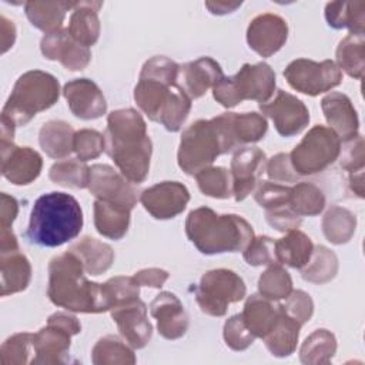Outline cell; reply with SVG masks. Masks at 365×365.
<instances>
[{
    "label": "cell",
    "mask_w": 365,
    "mask_h": 365,
    "mask_svg": "<svg viewBox=\"0 0 365 365\" xmlns=\"http://www.w3.org/2000/svg\"><path fill=\"white\" fill-rule=\"evenodd\" d=\"M104 140L106 151L120 173L133 184L143 182L148 175L153 151L143 115L134 108L110 113Z\"/></svg>",
    "instance_id": "obj_1"
},
{
    "label": "cell",
    "mask_w": 365,
    "mask_h": 365,
    "mask_svg": "<svg viewBox=\"0 0 365 365\" xmlns=\"http://www.w3.org/2000/svg\"><path fill=\"white\" fill-rule=\"evenodd\" d=\"M81 259L71 251H66L48 264L50 301L74 312L98 314L111 308L101 284L88 281L84 275Z\"/></svg>",
    "instance_id": "obj_2"
},
{
    "label": "cell",
    "mask_w": 365,
    "mask_h": 365,
    "mask_svg": "<svg viewBox=\"0 0 365 365\" xmlns=\"http://www.w3.org/2000/svg\"><path fill=\"white\" fill-rule=\"evenodd\" d=\"M240 145L234 130V113H224L211 120H197L181 135L178 165L190 175L210 167L214 160Z\"/></svg>",
    "instance_id": "obj_3"
},
{
    "label": "cell",
    "mask_w": 365,
    "mask_h": 365,
    "mask_svg": "<svg viewBox=\"0 0 365 365\" xmlns=\"http://www.w3.org/2000/svg\"><path fill=\"white\" fill-rule=\"evenodd\" d=\"M83 228L78 201L66 192L40 195L30 212L27 238L41 247H60L74 240Z\"/></svg>",
    "instance_id": "obj_4"
},
{
    "label": "cell",
    "mask_w": 365,
    "mask_h": 365,
    "mask_svg": "<svg viewBox=\"0 0 365 365\" xmlns=\"http://www.w3.org/2000/svg\"><path fill=\"white\" fill-rule=\"evenodd\" d=\"M185 234L205 255L244 251L254 238L247 220L237 214L220 215L208 207H200L188 214Z\"/></svg>",
    "instance_id": "obj_5"
},
{
    "label": "cell",
    "mask_w": 365,
    "mask_h": 365,
    "mask_svg": "<svg viewBox=\"0 0 365 365\" xmlns=\"http://www.w3.org/2000/svg\"><path fill=\"white\" fill-rule=\"evenodd\" d=\"M60 96V86L54 76L40 70L21 74L9 96L1 115L16 125H26L37 113L50 108Z\"/></svg>",
    "instance_id": "obj_6"
},
{
    "label": "cell",
    "mask_w": 365,
    "mask_h": 365,
    "mask_svg": "<svg viewBox=\"0 0 365 365\" xmlns=\"http://www.w3.org/2000/svg\"><path fill=\"white\" fill-rule=\"evenodd\" d=\"M178 68L175 61L164 56L151 57L141 68L134 88V100L141 111L155 123L178 87Z\"/></svg>",
    "instance_id": "obj_7"
},
{
    "label": "cell",
    "mask_w": 365,
    "mask_h": 365,
    "mask_svg": "<svg viewBox=\"0 0 365 365\" xmlns=\"http://www.w3.org/2000/svg\"><path fill=\"white\" fill-rule=\"evenodd\" d=\"M275 90V73L267 63L244 64L231 77H222L214 87L212 96L221 106L231 108L244 100L267 103Z\"/></svg>",
    "instance_id": "obj_8"
},
{
    "label": "cell",
    "mask_w": 365,
    "mask_h": 365,
    "mask_svg": "<svg viewBox=\"0 0 365 365\" xmlns=\"http://www.w3.org/2000/svg\"><path fill=\"white\" fill-rule=\"evenodd\" d=\"M341 154V140L325 125H314L291 151L289 160L298 175L324 171Z\"/></svg>",
    "instance_id": "obj_9"
},
{
    "label": "cell",
    "mask_w": 365,
    "mask_h": 365,
    "mask_svg": "<svg viewBox=\"0 0 365 365\" xmlns=\"http://www.w3.org/2000/svg\"><path fill=\"white\" fill-rule=\"evenodd\" d=\"M194 292L202 312L222 317L227 314L230 304L238 302L245 297L247 288L242 278L234 271L218 268L205 272Z\"/></svg>",
    "instance_id": "obj_10"
},
{
    "label": "cell",
    "mask_w": 365,
    "mask_h": 365,
    "mask_svg": "<svg viewBox=\"0 0 365 365\" xmlns=\"http://www.w3.org/2000/svg\"><path fill=\"white\" fill-rule=\"evenodd\" d=\"M81 331V325L74 315L56 312L48 317L47 325L33 334L31 345L36 352L33 364H61L70 348L73 335Z\"/></svg>",
    "instance_id": "obj_11"
},
{
    "label": "cell",
    "mask_w": 365,
    "mask_h": 365,
    "mask_svg": "<svg viewBox=\"0 0 365 365\" xmlns=\"http://www.w3.org/2000/svg\"><path fill=\"white\" fill-rule=\"evenodd\" d=\"M288 84L307 96L327 93L342 81V71L332 60L314 61L309 58H297L284 70Z\"/></svg>",
    "instance_id": "obj_12"
},
{
    "label": "cell",
    "mask_w": 365,
    "mask_h": 365,
    "mask_svg": "<svg viewBox=\"0 0 365 365\" xmlns=\"http://www.w3.org/2000/svg\"><path fill=\"white\" fill-rule=\"evenodd\" d=\"M90 192L103 201L133 210L138 201L137 187L121 173L107 164H96L90 168Z\"/></svg>",
    "instance_id": "obj_13"
},
{
    "label": "cell",
    "mask_w": 365,
    "mask_h": 365,
    "mask_svg": "<svg viewBox=\"0 0 365 365\" xmlns=\"http://www.w3.org/2000/svg\"><path fill=\"white\" fill-rule=\"evenodd\" d=\"M259 110L272 120L275 130L282 137H292L301 133L309 123L307 106L284 90H277V96L271 101L259 103Z\"/></svg>",
    "instance_id": "obj_14"
},
{
    "label": "cell",
    "mask_w": 365,
    "mask_h": 365,
    "mask_svg": "<svg viewBox=\"0 0 365 365\" xmlns=\"http://www.w3.org/2000/svg\"><path fill=\"white\" fill-rule=\"evenodd\" d=\"M140 201L154 218L168 220L185 210L190 201V192L178 181H163L144 190Z\"/></svg>",
    "instance_id": "obj_15"
},
{
    "label": "cell",
    "mask_w": 365,
    "mask_h": 365,
    "mask_svg": "<svg viewBox=\"0 0 365 365\" xmlns=\"http://www.w3.org/2000/svg\"><path fill=\"white\" fill-rule=\"evenodd\" d=\"M110 311L120 334L131 348L140 349L148 344L153 327L147 319V305L140 298L117 304Z\"/></svg>",
    "instance_id": "obj_16"
},
{
    "label": "cell",
    "mask_w": 365,
    "mask_h": 365,
    "mask_svg": "<svg viewBox=\"0 0 365 365\" xmlns=\"http://www.w3.org/2000/svg\"><path fill=\"white\" fill-rule=\"evenodd\" d=\"M267 157L258 147H242L232 155L231 180L235 201L248 197L259 182V177L265 171Z\"/></svg>",
    "instance_id": "obj_17"
},
{
    "label": "cell",
    "mask_w": 365,
    "mask_h": 365,
    "mask_svg": "<svg viewBox=\"0 0 365 365\" xmlns=\"http://www.w3.org/2000/svg\"><path fill=\"white\" fill-rule=\"evenodd\" d=\"M288 26L287 21L272 13H264L254 17L247 29V43L250 48L261 57L275 54L287 41Z\"/></svg>",
    "instance_id": "obj_18"
},
{
    "label": "cell",
    "mask_w": 365,
    "mask_h": 365,
    "mask_svg": "<svg viewBox=\"0 0 365 365\" xmlns=\"http://www.w3.org/2000/svg\"><path fill=\"white\" fill-rule=\"evenodd\" d=\"M40 50L47 60H57L71 71L84 70L90 60V48L77 43L68 33V29H60L44 34Z\"/></svg>",
    "instance_id": "obj_19"
},
{
    "label": "cell",
    "mask_w": 365,
    "mask_h": 365,
    "mask_svg": "<svg viewBox=\"0 0 365 365\" xmlns=\"http://www.w3.org/2000/svg\"><path fill=\"white\" fill-rule=\"evenodd\" d=\"M43 160L30 147H17L13 143H1V174L16 185L33 182L41 171Z\"/></svg>",
    "instance_id": "obj_20"
},
{
    "label": "cell",
    "mask_w": 365,
    "mask_h": 365,
    "mask_svg": "<svg viewBox=\"0 0 365 365\" xmlns=\"http://www.w3.org/2000/svg\"><path fill=\"white\" fill-rule=\"evenodd\" d=\"M63 96L71 113L81 120H94L107 110L106 98L100 87L88 78H76L64 84Z\"/></svg>",
    "instance_id": "obj_21"
},
{
    "label": "cell",
    "mask_w": 365,
    "mask_h": 365,
    "mask_svg": "<svg viewBox=\"0 0 365 365\" xmlns=\"http://www.w3.org/2000/svg\"><path fill=\"white\" fill-rule=\"evenodd\" d=\"M224 77L221 66L211 57H200L178 68L177 84L192 100L202 97Z\"/></svg>",
    "instance_id": "obj_22"
},
{
    "label": "cell",
    "mask_w": 365,
    "mask_h": 365,
    "mask_svg": "<svg viewBox=\"0 0 365 365\" xmlns=\"http://www.w3.org/2000/svg\"><path fill=\"white\" fill-rule=\"evenodd\" d=\"M150 312L157 319V328L165 339H178L188 329V315L181 301L171 292H160L150 304Z\"/></svg>",
    "instance_id": "obj_23"
},
{
    "label": "cell",
    "mask_w": 365,
    "mask_h": 365,
    "mask_svg": "<svg viewBox=\"0 0 365 365\" xmlns=\"http://www.w3.org/2000/svg\"><path fill=\"white\" fill-rule=\"evenodd\" d=\"M321 107L329 128L339 140L348 141L358 135V115L348 96L334 91L321 100Z\"/></svg>",
    "instance_id": "obj_24"
},
{
    "label": "cell",
    "mask_w": 365,
    "mask_h": 365,
    "mask_svg": "<svg viewBox=\"0 0 365 365\" xmlns=\"http://www.w3.org/2000/svg\"><path fill=\"white\" fill-rule=\"evenodd\" d=\"M281 314V304H275L261 294H254L245 301L241 317L245 327L255 338H264L274 328Z\"/></svg>",
    "instance_id": "obj_25"
},
{
    "label": "cell",
    "mask_w": 365,
    "mask_h": 365,
    "mask_svg": "<svg viewBox=\"0 0 365 365\" xmlns=\"http://www.w3.org/2000/svg\"><path fill=\"white\" fill-rule=\"evenodd\" d=\"M101 1H76L70 16L68 33L80 44L90 47L100 36V20L97 11Z\"/></svg>",
    "instance_id": "obj_26"
},
{
    "label": "cell",
    "mask_w": 365,
    "mask_h": 365,
    "mask_svg": "<svg viewBox=\"0 0 365 365\" xmlns=\"http://www.w3.org/2000/svg\"><path fill=\"white\" fill-rule=\"evenodd\" d=\"M1 265V297L24 291L31 278L29 259L20 250L0 252Z\"/></svg>",
    "instance_id": "obj_27"
},
{
    "label": "cell",
    "mask_w": 365,
    "mask_h": 365,
    "mask_svg": "<svg viewBox=\"0 0 365 365\" xmlns=\"http://www.w3.org/2000/svg\"><path fill=\"white\" fill-rule=\"evenodd\" d=\"M128 208L111 204L108 201H94V225L98 234L111 240H120L125 235L130 224Z\"/></svg>",
    "instance_id": "obj_28"
},
{
    "label": "cell",
    "mask_w": 365,
    "mask_h": 365,
    "mask_svg": "<svg viewBox=\"0 0 365 365\" xmlns=\"http://www.w3.org/2000/svg\"><path fill=\"white\" fill-rule=\"evenodd\" d=\"M275 251L278 264L301 269L308 264L314 251V244L302 231L292 230L288 231L285 237L275 241Z\"/></svg>",
    "instance_id": "obj_29"
},
{
    "label": "cell",
    "mask_w": 365,
    "mask_h": 365,
    "mask_svg": "<svg viewBox=\"0 0 365 365\" xmlns=\"http://www.w3.org/2000/svg\"><path fill=\"white\" fill-rule=\"evenodd\" d=\"M76 1H27L24 4L26 16L30 23L46 34L60 30L66 13L74 7Z\"/></svg>",
    "instance_id": "obj_30"
},
{
    "label": "cell",
    "mask_w": 365,
    "mask_h": 365,
    "mask_svg": "<svg viewBox=\"0 0 365 365\" xmlns=\"http://www.w3.org/2000/svg\"><path fill=\"white\" fill-rule=\"evenodd\" d=\"M68 251L74 252L81 259L84 269L91 275H100L106 272L114 261L113 248L93 237L81 238L73 244Z\"/></svg>",
    "instance_id": "obj_31"
},
{
    "label": "cell",
    "mask_w": 365,
    "mask_h": 365,
    "mask_svg": "<svg viewBox=\"0 0 365 365\" xmlns=\"http://www.w3.org/2000/svg\"><path fill=\"white\" fill-rule=\"evenodd\" d=\"M73 127L63 120H51L43 124L38 133V143L43 151L51 158L67 157L73 151Z\"/></svg>",
    "instance_id": "obj_32"
},
{
    "label": "cell",
    "mask_w": 365,
    "mask_h": 365,
    "mask_svg": "<svg viewBox=\"0 0 365 365\" xmlns=\"http://www.w3.org/2000/svg\"><path fill=\"white\" fill-rule=\"evenodd\" d=\"M339 70L349 77L361 80L365 71V37L364 33H349L336 47V63Z\"/></svg>",
    "instance_id": "obj_33"
},
{
    "label": "cell",
    "mask_w": 365,
    "mask_h": 365,
    "mask_svg": "<svg viewBox=\"0 0 365 365\" xmlns=\"http://www.w3.org/2000/svg\"><path fill=\"white\" fill-rule=\"evenodd\" d=\"M301 324L294 318L287 315L282 309L281 317L278 318L274 328L262 338L268 351L275 356H288L291 355L298 342Z\"/></svg>",
    "instance_id": "obj_34"
},
{
    "label": "cell",
    "mask_w": 365,
    "mask_h": 365,
    "mask_svg": "<svg viewBox=\"0 0 365 365\" xmlns=\"http://www.w3.org/2000/svg\"><path fill=\"white\" fill-rule=\"evenodd\" d=\"M325 19L334 29H349L364 33L365 1H332L325 6Z\"/></svg>",
    "instance_id": "obj_35"
},
{
    "label": "cell",
    "mask_w": 365,
    "mask_h": 365,
    "mask_svg": "<svg viewBox=\"0 0 365 365\" xmlns=\"http://www.w3.org/2000/svg\"><path fill=\"white\" fill-rule=\"evenodd\" d=\"M355 215L339 205H332L322 218V232L325 238L336 245L348 242L355 232Z\"/></svg>",
    "instance_id": "obj_36"
},
{
    "label": "cell",
    "mask_w": 365,
    "mask_h": 365,
    "mask_svg": "<svg viewBox=\"0 0 365 365\" xmlns=\"http://www.w3.org/2000/svg\"><path fill=\"white\" fill-rule=\"evenodd\" d=\"M336 351V339L327 329L314 331L299 349V359L302 364L318 365L328 364Z\"/></svg>",
    "instance_id": "obj_37"
},
{
    "label": "cell",
    "mask_w": 365,
    "mask_h": 365,
    "mask_svg": "<svg viewBox=\"0 0 365 365\" xmlns=\"http://www.w3.org/2000/svg\"><path fill=\"white\" fill-rule=\"evenodd\" d=\"M288 205L299 217L318 215L325 207V195L311 182H298L289 187Z\"/></svg>",
    "instance_id": "obj_38"
},
{
    "label": "cell",
    "mask_w": 365,
    "mask_h": 365,
    "mask_svg": "<svg viewBox=\"0 0 365 365\" xmlns=\"http://www.w3.org/2000/svg\"><path fill=\"white\" fill-rule=\"evenodd\" d=\"M91 361L96 365H131L135 364L133 349L115 335H106L97 341L91 351Z\"/></svg>",
    "instance_id": "obj_39"
},
{
    "label": "cell",
    "mask_w": 365,
    "mask_h": 365,
    "mask_svg": "<svg viewBox=\"0 0 365 365\" xmlns=\"http://www.w3.org/2000/svg\"><path fill=\"white\" fill-rule=\"evenodd\" d=\"M338 271L336 255L324 245L314 247L312 255L305 267L301 268V275L305 281L314 284H325L331 281Z\"/></svg>",
    "instance_id": "obj_40"
},
{
    "label": "cell",
    "mask_w": 365,
    "mask_h": 365,
    "mask_svg": "<svg viewBox=\"0 0 365 365\" xmlns=\"http://www.w3.org/2000/svg\"><path fill=\"white\" fill-rule=\"evenodd\" d=\"M48 178L58 185L87 188L90 180V167L80 160H61L51 165Z\"/></svg>",
    "instance_id": "obj_41"
},
{
    "label": "cell",
    "mask_w": 365,
    "mask_h": 365,
    "mask_svg": "<svg viewBox=\"0 0 365 365\" xmlns=\"http://www.w3.org/2000/svg\"><path fill=\"white\" fill-rule=\"evenodd\" d=\"M258 291L262 297L278 301L287 298L292 292V279L279 264H272L261 274L258 279Z\"/></svg>",
    "instance_id": "obj_42"
},
{
    "label": "cell",
    "mask_w": 365,
    "mask_h": 365,
    "mask_svg": "<svg viewBox=\"0 0 365 365\" xmlns=\"http://www.w3.org/2000/svg\"><path fill=\"white\" fill-rule=\"evenodd\" d=\"M202 194L212 198H228L232 194L231 173L224 167H207L195 174Z\"/></svg>",
    "instance_id": "obj_43"
},
{
    "label": "cell",
    "mask_w": 365,
    "mask_h": 365,
    "mask_svg": "<svg viewBox=\"0 0 365 365\" xmlns=\"http://www.w3.org/2000/svg\"><path fill=\"white\" fill-rule=\"evenodd\" d=\"M267 128L265 117L258 113H234V130L240 145L259 141L265 135Z\"/></svg>",
    "instance_id": "obj_44"
},
{
    "label": "cell",
    "mask_w": 365,
    "mask_h": 365,
    "mask_svg": "<svg viewBox=\"0 0 365 365\" xmlns=\"http://www.w3.org/2000/svg\"><path fill=\"white\" fill-rule=\"evenodd\" d=\"M106 150L104 135L96 130L83 128L74 134L73 151L77 155V160L86 163L88 160L97 158Z\"/></svg>",
    "instance_id": "obj_45"
},
{
    "label": "cell",
    "mask_w": 365,
    "mask_h": 365,
    "mask_svg": "<svg viewBox=\"0 0 365 365\" xmlns=\"http://www.w3.org/2000/svg\"><path fill=\"white\" fill-rule=\"evenodd\" d=\"M244 259L247 264L252 267H259V265H272L278 264L277 259V251H275V240L261 235V237H254L251 242L247 245V248L242 251Z\"/></svg>",
    "instance_id": "obj_46"
},
{
    "label": "cell",
    "mask_w": 365,
    "mask_h": 365,
    "mask_svg": "<svg viewBox=\"0 0 365 365\" xmlns=\"http://www.w3.org/2000/svg\"><path fill=\"white\" fill-rule=\"evenodd\" d=\"M33 334L20 332L7 338L0 349V362L3 365H21L27 362L29 345Z\"/></svg>",
    "instance_id": "obj_47"
},
{
    "label": "cell",
    "mask_w": 365,
    "mask_h": 365,
    "mask_svg": "<svg viewBox=\"0 0 365 365\" xmlns=\"http://www.w3.org/2000/svg\"><path fill=\"white\" fill-rule=\"evenodd\" d=\"M104 292L110 301L111 308L117 304L125 302L133 298H138L140 285L133 277H114L103 284ZM110 308V309H111Z\"/></svg>",
    "instance_id": "obj_48"
},
{
    "label": "cell",
    "mask_w": 365,
    "mask_h": 365,
    "mask_svg": "<svg viewBox=\"0 0 365 365\" xmlns=\"http://www.w3.org/2000/svg\"><path fill=\"white\" fill-rule=\"evenodd\" d=\"M224 339L231 349L244 351L252 345L255 336L245 327L241 314H237L224 324Z\"/></svg>",
    "instance_id": "obj_49"
},
{
    "label": "cell",
    "mask_w": 365,
    "mask_h": 365,
    "mask_svg": "<svg viewBox=\"0 0 365 365\" xmlns=\"http://www.w3.org/2000/svg\"><path fill=\"white\" fill-rule=\"evenodd\" d=\"M257 185L258 187L254 194L255 201L265 210L288 202V194H289L288 185H282L271 181H259Z\"/></svg>",
    "instance_id": "obj_50"
},
{
    "label": "cell",
    "mask_w": 365,
    "mask_h": 365,
    "mask_svg": "<svg viewBox=\"0 0 365 365\" xmlns=\"http://www.w3.org/2000/svg\"><path fill=\"white\" fill-rule=\"evenodd\" d=\"M282 309L287 315H289L291 318H294L297 322L302 325L311 319L314 312V302L307 292L297 289V291H292L285 298V304L282 305Z\"/></svg>",
    "instance_id": "obj_51"
},
{
    "label": "cell",
    "mask_w": 365,
    "mask_h": 365,
    "mask_svg": "<svg viewBox=\"0 0 365 365\" xmlns=\"http://www.w3.org/2000/svg\"><path fill=\"white\" fill-rule=\"evenodd\" d=\"M265 218L271 227H274L281 232L298 230V227L302 222V217L295 214L288 205V202L265 210Z\"/></svg>",
    "instance_id": "obj_52"
},
{
    "label": "cell",
    "mask_w": 365,
    "mask_h": 365,
    "mask_svg": "<svg viewBox=\"0 0 365 365\" xmlns=\"http://www.w3.org/2000/svg\"><path fill=\"white\" fill-rule=\"evenodd\" d=\"M265 171L267 175L275 182H295L298 178V174L291 164L289 154L287 153H279L268 160Z\"/></svg>",
    "instance_id": "obj_53"
},
{
    "label": "cell",
    "mask_w": 365,
    "mask_h": 365,
    "mask_svg": "<svg viewBox=\"0 0 365 365\" xmlns=\"http://www.w3.org/2000/svg\"><path fill=\"white\" fill-rule=\"evenodd\" d=\"M345 148L342 150L341 167L349 173H355L364 168L365 155H364V138L362 135H356L352 140L345 141Z\"/></svg>",
    "instance_id": "obj_54"
},
{
    "label": "cell",
    "mask_w": 365,
    "mask_h": 365,
    "mask_svg": "<svg viewBox=\"0 0 365 365\" xmlns=\"http://www.w3.org/2000/svg\"><path fill=\"white\" fill-rule=\"evenodd\" d=\"M140 287L161 288L168 279V272L161 268H145L134 274L133 277Z\"/></svg>",
    "instance_id": "obj_55"
},
{
    "label": "cell",
    "mask_w": 365,
    "mask_h": 365,
    "mask_svg": "<svg viewBox=\"0 0 365 365\" xmlns=\"http://www.w3.org/2000/svg\"><path fill=\"white\" fill-rule=\"evenodd\" d=\"M1 201H0V220H1V227H10L17 215L19 211V204L14 197H10L6 192H1Z\"/></svg>",
    "instance_id": "obj_56"
},
{
    "label": "cell",
    "mask_w": 365,
    "mask_h": 365,
    "mask_svg": "<svg viewBox=\"0 0 365 365\" xmlns=\"http://www.w3.org/2000/svg\"><path fill=\"white\" fill-rule=\"evenodd\" d=\"M0 33H1V53H6L16 40L14 23L7 20L4 16L0 17Z\"/></svg>",
    "instance_id": "obj_57"
},
{
    "label": "cell",
    "mask_w": 365,
    "mask_h": 365,
    "mask_svg": "<svg viewBox=\"0 0 365 365\" xmlns=\"http://www.w3.org/2000/svg\"><path fill=\"white\" fill-rule=\"evenodd\" d=\"M14 250H20L14 232L11 231L10 227H1V232H0V252L14 251Z\"/></svg>",
    "instance_id": "obj_58"
},
{
    "label": "cell",
    "mask_w": 365,
    "mask_h": 365,
    "mask_svg": "<svg viewBox=\"0 0 365 365\" xmlns=\"http://www.w3.org/2000/svg\"><path fill=\"white\" fill-rule=\"evenodd\" d=\"M241 3H228V1H205V7L212 14H227L232 13L235 9H238Z\"/></svg>",
    "instance_id": "obj_59"
},
{
    "label": "cell",
    "mask_w": 365,
    "mask_h": 365,
    "mask_svg": "<svg viewBox=\"0 0 365 365\" xmlns=\"http://www.w3.org/2000/svg\"><path fill=\"white\" fill-rule=\"evenodd\" d=\"M349 185L351 190L358 195V197H364V168L358 170L355 173H351L349 177Z\"/></svg>",
    "instance_id": "obj_60"
},
{
    "label": "cell",
    "mask_w": 365,
    "mask_h": 365,
    "mask_svg": "<svg viewBox=\"0 0 365 365\" xmlns=\"http://www.w3.org/2000/svg\"><path fill=\"white\" fill-rule=\"evenodd\" d=\"M16 124L7 117L1 115V143H13Z\"/></svg>",
    "instance_id": "obj_61"
}]
</instances>
